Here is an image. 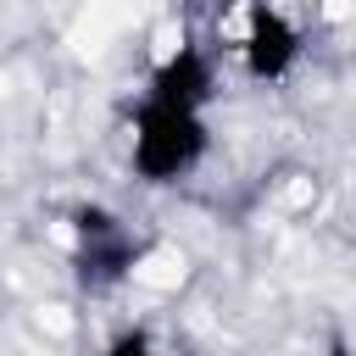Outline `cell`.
I'll list each match as a JSON object with an SVG mask.
<instances>
[{
	"label": "cell",
	"mask_w": 356,
	"mask_h": 356,
	"mask_svg": "<svg viewBox=\"0 0 356 356\" xmlns=\"http://www.w3.org/2000/svg\"><path fill=\"white\" fill-rule=\"evenodd\" d=\"M211 156V117L139 95L128 122V172L145 189H178Z\"/></svg>",
	"instance_id": "6da1fadb"
},
{
	"label": "cell",
	"mask_w": 356,
	"mask_h": 356,
	"mask_svg": "<svg viewBox=\"0 0 356 356\" xmlns=\"http://www.w3.org/2000/svg\"><path fill=\"white\" fill-rule=\"evenodd\" d=\"M67 234H72V278L83 295H117L145 261V239L106 200H78L67 211Z\"/></svg>",
	"instance_id": "7a4b0ae2"
},
{
	"label": "cell",
	"mask_w": 356,
	"mask_h": 356,
	"mask_svg": "<svg viewBox=\"0 0 356 356\" xmlns=\"http://www.w3.org/2000/svg\"><path fill=\"white\" fill-rule=\"evenodd\" d=\"M234 50H239V72L250 83H284L300 67V56H306V33H300V22L284 6L245 0V28H239Z\"/></svg>",
	"instance_id": "3957f363"
},
{
	"label": "cell",
	"mask_w": 356,
	"mask_h": 356,
	"mask_svg": "<svg viewBox=\"0 0 356 356\" xmlns=\"http://www.w3.org/2000/svg\"><path fill=\"white\" fill-rule=\"evenodd\" d=\"M145 95L150 100H167V106H189V111H211L217 100V61L206 44L195 39H178L145 78Z\"/></svg>",
	"instance_id": "277c9868"
},
{
	"label": "cell",
	"mask_w": 356,
	"mask_h": 356,
	"mask_svg": "<svg viewBox=\"0 0 356 356\" xmlns=\"http://www.w3.org/2000/svg\"><path fill=\"white\" fill-rule=\"evenodd\" d=\"M95 356H178V350H172L150 323H122V328L106 334V345H100Z\"/></svg>",
	"instance_id": "5b68a950"
},
{
	"label": "cell",
	"mask_w": 356,
	"mask_h": 356,
	"mask_svg": "<svg viewBox=\"0 0 356 356\" xmlns=\"http://www.w3.org/2000/svg\"><path fill=\"white\" fill-rule=\"evenodd\" d=\"M334 356H350V350H345V345H334Z\"/></svg>",
	"instance_id": "8992f818"
},
{
	"label": "cell",
	"mask_w": 356,
	"mask_h": 356,
	"mask_svg": "<svg viewBox=\"0 0 356 356\" xmlns=\"http://www.w3.org/2000/svg\"><path fill=\"white\" fill-rule=\"evenodd\" d=\"M211 6H239V0H211Z\"/></svg>",
	"instance_id": "52a82bcc"
}]
</instances>
